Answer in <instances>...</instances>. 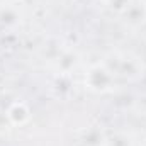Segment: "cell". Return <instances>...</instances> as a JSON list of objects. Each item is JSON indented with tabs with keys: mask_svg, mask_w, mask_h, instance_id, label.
I'll use <instances>...</instances> for the list:
<instances>
[{
	"mask_svg": "<svg viewBox=\"0 0 146 146\" xmlns=\"http://www.w3.org/2000/svg\"><path fill=\"white\" fill-rule=\"evenodd\" d=\"M104 146H131V141L122 134H114L104 139Z\"/></svg>",
	"mask_w": 146,
	"mask_h": 146,
	"instance_id": "obj_6",
	"label": "cell"
},
{
	"mask_svg": "<svg viewBox=\"0 0 146 146\" xmlns=\"http://www.w3.org/2000/svg\"><path fill=\"white\" fill-rule=\"evenodd\" d=\"M19 17H21L19 12H17L14 7H10V5H5V7L0 9V22L5 24V26L17 24V22H19Z\"/></svg>",
	"mask_w": 146,
	"mask_h": 146,
	"instance_id": "obj_5",
	"label": "cell"
},
{
	"mask_svg": "<svg viewBox=\"0 0 146 146\" xmlns=\"http://www.w3.org/2000/svg\"><path fill=\"white\" fill-rule=\"evenodd\" d=\"M102 63L112 72L114 76L119 75L124 78H138L143 73V61L133 53H114Z\"/></svg>",
	"mask_w": 146,
	"mask_h": 146,
	"instance_id": "obj_1",
	"label": "cell"
},
{
	"mask_svg": "<svg viewBox=\"0 0 146 146\" xmlns=\"http://www.w3.org/2000/svg\"><path fill=\"white\" fill-rule=\"evenodd\" d=\"M121 14L129 27H141L146 22V0H127Z\"/></svg>",
	"mask_w": 146,
	"mask_h": 146,
	"instance_id": "obj_3",
	"label": "cell"
},
{
	"mask_svg": "<svg viewBox=\"0 0 146 146\" xmlns=\"http://www.w3.org/2000/svg\"><path fill=\"white\" fill-rule=\"evenodd\" d=\"M83 85L92 94H107L115 85V76L104 63H95L87 68Z\"/></svg>",
	"mask_w": 146,
	"mask_h": 146,
	"instance_id": "obj_2",
	"label": "cell"
},
{
	"mask_svg": "<svg viewBox=\"0 0 146 146\" xmlns=\"http://www.w3.org/2000/svg\"><path fill=\"white\" fill-rule=\"evenodd\" d=\"M7 119L12 126H24L31 119V110L24 102H15L7 110Z\"/></svg>",
	"mask_w": 146,
	"mask_h": 146,
	"instance_id": "obj_4",
	"label": "cell"
}]
</instances>
